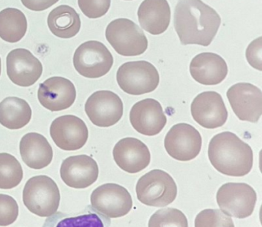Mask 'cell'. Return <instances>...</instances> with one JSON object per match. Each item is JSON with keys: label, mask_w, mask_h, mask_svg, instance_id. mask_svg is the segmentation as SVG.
Listing matches in <instances>:
<instances>
[{"label": "cell", "mask_w": 262, "mask_h": 227, "mask_svg": "<svg viewBox=\"0 0 262 227\" xmlns=\"http://www.w3.org/2000/svg\"><path fill=\"white\" fill-rule=\"evenodd\" d=\"M221 21L219 13L202 0H179L174 9V29L183 46H209Z\"/></svg>", "instance_id": "6da1fadb"}, {"label": "cell", "mask_w": 262, "mask_h": 227, "mask_svg": "<svg viewBox=\"0 0 262 227\" xmlns=\"http://www.w3.org/2000/svg\"><path fill=\"white\" fill-rule=\"evenodd\" d=\"M208 158L217 171L227 176H245L253 167L252 149L230 131L222 132L211 138Z\"/></svg>", "instance_id": "7a4b0ae2"}, {"label": "cell", "mask_w": 262, "mask_h": 227, "mask_svg": "<svg viewBox=\"0 0 262 227\" xmlns=\"http://www.w3.org/2000/svg\"><path fill=\"white\" fill-rule=\"evenodd\" d=\"M24 205L33 214L50 217L57 212L60 192L56 183L46 175L30 178L23 192Z\"/></svg>", "instance_id": "3957f363"}, {"label": "cell", "mask_w": 262, "mask_h": 227, "mask_svg": "<svg viewBox=\"0 0 262 227\" xmlns=\"http://www.w3.org/2000/svg\"><path fill=\"white\" fill-rule=\"evenodd\" d=\"M137 198L149 207H164L174 202L177 196V185L168 173L152 170L139 178L136 187Z\"/></svg>", "instance_id": "277c9868"}, {"label": "cell", "mask_w": 262, "mask_h": 227, "mask_svg": "<svg viewBox=\"0 0 262 227\" xmlns=\"http://www.w3.org/2000/svg\"><path fill=\"white\" fill-rule=\"evenodd\" d=\"M105 37L112 47L122 56H138L148 49V39L136 23L128 18H117L107 26Z\"/></svg>", "instance_id": "5b68a950"}, {"label": "cell", "mask_w": 262, "mask_h": 227, "mask_svg": "<svg viewBox=\"0 0 262 227\" xmlns=\"http://www.w3.org/2000/svg\"><path fill=\"white\" fill-rule=\"evenodd\" d=\"M116 80L125 93L141 95L156 90L160 78L159 72L151 63L136 61L122 64L118 69Z\"/></svg>", "instance_id": "8992f818"}, {"label": "cell", "mask_w": 262, "mask_h": 227, "mask_svg": "<svg viewBox=\"0 0 262 227\" xmlns=\"http://www.w3.org/2000/svg\"><path fill=\"white\" fill-rule=\"evenodd\" d=\"M114 59L108 48L99 41H85L76 49L73 64L78 73L88 78H99L108 73Z\"/></svg>", "instance_id": "52a82bcc"}, {"label": "cell", "mask_w": 262, "mask_h": 227, "mask_svg": "<svg viewBox=\"0 0 262 227\" xmlns=\"http://www.w3.org/2000/svg\"><path fill=\"white\" fill-rule=\"evenodd\" d=\"M216 198L217 205L225 214L245 219L254 212L257 193L245 183H227L219 189Z\"/></svg>", "instance_id": "ba28073f"}, {"label": "cell", "mask_w": 262, "mask_h": 227, "mask_svg": "<svg viewBox=\"0 0 262 227\" xmlns=\"http://www.w3.org/2000/svg\"><path fill=\"white\" fill-rule=\"evenodd\" d=\"M91 207L99 214L110 219L122 217L129 213L133 202L126 188L116 184H105L93 190Z\"/></svg>", "instance_id": "9c48e42d"}, {"label": "cell", "mask_w": 262, "mask_h": 227, "mask_svg": "<svg viewBox=\"0 0 262 227\" xmlns=\"http://www.w3.org/2000/svg\"><path fill=\"white\" fill-rule=\"evenodd\" d=\"M202 138L191 124H174L165 138V148L170 156L179 161L194 159L202 149Z\"/></svg>", "instance_id": "30bf717a"}, {"label": "cell", "mask_w": 262, "mask_h": 227, "mask_svg": "<svg viewBox=\"0 0 262 227\" xmlns=\"http://www.w3.org/2000/svg\"><path fill=\"white\" fill-rule=\"evenodd\" d=\"M85 110L93 124L108 127L122 118L123 103L119 95L111 90H98L87 99Z\"/></svg>", "instance_id": "8fae6325"}, {"label": "cell", "mask_w": 262, "mask_h": 227, "mask_svg": "<svg viewBox=\"0 0 262 227\" xmlns=\"http://www.w3.org/2000/svg\"><path fill=\"white\" fill-rule=\"evenodd\" d=\"M233 111L241 121L257 123L262 115V92L250 83H237L227 92Z\"/></svg>", "instance_id": "7c38bea8"}, {"label": "cell", "mask_w": 262, "mask_h": 227, "mask_svg": "<svg viewBox=\"0 0 262 227\" xmlns=\"http://www.w3.org/2000/svg\"><path fill=\"white\" fill-rule=\"evenodd\" d=\"M50 135L59 148L73 151L79 150L86 144L89 130L85 123L79 117L63 115L53 121Z\"/></svg>", "instance_id": "4fadbf2b"}, {"label": "cell", "mask_w": 262, "mask_h": 227, "mask_svg": "<svg viewBox=\"0 0 262 227\" xmlns=\"http://www.w3.org/2000/svg\"><path fill=\"white\" fill-rule=\"evenodd\" d=\"M191 114L194 121L207 129L222 127L228 119V113L223 98L216 92H205L193 100Z\"/></svg>", "instance_id": "5bb4252c"}, {"label": "cell", "mask_w": 262, "mask_h": 227, "mask_svg": "<svg viewBox=\"0 0 262 227\" xmlns=\"http://www.w3.org/2000/svg\"><path fill=\"white\" fill-rule=\"evenodd\" d=\"M42 71L41 61L27 49H13L7 55V75L16 85H33L40 78Z\"/></svg>", "instance_id": "9a60e30c"}, {"label": "cell", "mask_w": 262, "mask_h": 227, "mask_svg": "<svg viewBox=\"0 0 262 227\" xmlns=\"http://www.w3.org/2000/svg\"><path fill=\"white\" fill-rule=\"evenodd\" d=\"M129 120L133 128L145 136L159 134L167 123L162 105L152 98L136 103L130 110Z\"/></svg>", "instance_id": "2e32d148"}, {"label": "cell", "mask_w": 262, "mask_h": 227, "mask_svg": "<svg viewBox=\"0 0 262 227\" xmlns=\"http://www.w3.org/2000/svg\"><path fill=\"white\" fill-rule=\"evenodd\" d=\"M76 98V89L70 80L51 77L38 89L39 103L50 111H60L71 107Z\"/></svg>", "instance_id": "e0dca14e"}, {"label": "cell", "mask_w": 262, "mask_h": 227, "mask_svg": "<svg viewBox=\"0 0 262 227\" xmlns=\"http://www.w3.org/2000/svg\"><path fill=\"white\" fill-rule=\"evenodd\" d=\"M99 173L97 163L88 155L69 156L61 165V178L72 188L85 189L90 187L97 180Z\"/></svg>", "instance_id": "ac0fdd59"}, {"label": "cell", "mask_w": 262, "mask_h": 227, "mask_svg": "<svg viewBox=\"0 0 262 227\" xmlns=\"http://www.w3.org/2000/svg\"><path fill=\"white\" fill-rule=\"evenodd\" d=\"M115 162L124 171L137 173L146 168L151 161L148 147L134 138L121 139L113 148Z\"/></svg>", "instance_id": "d6986e66"}, {"label": "cell", "mask_w": 262, "mask_h": 227, "mask_svg": "<svg viewBox=\"0 0 262 227\" xmlns=\"http://www.w3.org/2000/svg\"><path fill=\"white\" fill-rule=\"evenodd\" d=\"M190 74L198 83L204 85H216L228 75V65L222 57L213 52H202L192 58Z\"/></svg>", "instance_id": "ffe728a7"}, {"label": "cell", "mask_w": 262, "mask_h": 227, "mask_svg": "<svg viewBox=\"0 0 262 227\" xmlns=\"http://www.w3.org/2000/svg\"><path fill=\"white\" fill-rule=\"evenodd\" d=\"M19 151L24 162L35 170L48 167L53 161V147L40 133L32 132L24 135L19 144Z\"/></svg>", "instance_id": "44dd1931"}, {"label": "cell", "mask_w": 262, "mask_h": 227, "mask_svg": "<svg viewBox=\"0 0 262 227\" xmlns=\"http://www.w3.org/2000/svg\"><path fill=\"white\" fill-rule=\"evenodd\" d=\"M141 27L153 35H161L168 29L171 9L167 0H144L138 10Z\"/></svg>", "instance_id": "7402d4cb"}, {"label": "cell", "mask_w": 262, "mask_h": 227, "mask_svg": "<svg viewBox=\"0 0 262 227\" xmlns=\"http://www.w3.org/2000/svg\"><path fill=\"white\" fill-rule=\"evenodd\" d=\"M49 29L53 35L61 38L76 36L81 29V19L78 12L71 6H57L49 14Z\"/></svg>", "instance_id": "603a6c76"}, {"label": "cell", "mask_w": 262, "mask_h": 227, "mask_svg": "<svg viewBox=\"0 0 262 227\" xmlns=\"http://www.w3.org/2000/svg\"><path fill=\"white\" fill-rule=\"evenodd\" d=\"M32 108L25 100L8 97L0 102V124L10 130H19L31 121Z\"/></svg>", "instance_id": "cb8c5ba5"}, {"label": "cell", "mask_w": 262, "mask_h": 227, "mask_svg": "<svg viewBox=\"0 0 262 227\" xmlns=\"http://www.w3.org/2000/svg\"><path fill=\"white\" fill-rule=\"evenodd\" d=\"M27 19L24 12L16 8L0 12V38L10 43L20 41L27 31Z\"/></svg>", "instance_id": "d4e9b609"}, {"label": "cell", "mask_w": 262, "mask_h": 227, "mask_svg": "<svg viewBox=\"0 0 262 227\" xmlns=\"http://www.w3.org/2000/svg\"><path fill=\"white\" fill-rule=\"evenodd\" d=\"M42 227H105V224L99 213L94 212L79 216L56 212L47 218Z\"/></svg>", "instance_id": "484cf974"}, {"label": "cell", "mask_w": 262, "mask_h": 227, "mask_svg": "<svg viewBox=\"0 0 262 227\" xmlns=\"http://www.w3.org/2000/svg\"><path fill=\"white\" fill-rule=\"evenodd\" d=\"M23 178L24 170L19 161L10 153H0V189L15 188Z\"/></svg>", "instance_id": "4316f807"}, {"label": "cell", "mask_w": 262, "mask_h": 227, "mask_svg": "<svg viewBox=\"0 0 262 227\" xmlns=\"http://www.w3.org/2000/svg\"><path fill=\"white\" fill-rule=\"evenodd\" d=\"M148 227H188V222L181 210L176 208L161 209L151 215Z\"/></svg>", "instance_id": "83f0119b"}, {"label": "cell", "mask_w": 262, "mask_h": 227, "mask_svg": "<svg viewBox=\"0 0 262 227\" xmlns=\"http://www.w3.org/2000/svg\"><path fill=\"white\" fill-rule=\"evenodd\" d=\"M194 227H234V224L222 210L206 209L196 216Z\"/></svg>", "instance_id": "f1b7e54d"}, {"label": "cell", "mask_w": 262, "mask_h": 227, "mask_svg": "<svg viewBox=\"0 0 262 227\" xmlns=\"http://www.w3.org/2000/svg\"><path fill=\"white\" fill-rule=\"evenodd\" d=\"M19 216V206L13 196L0 194V226L11 225Z\"/></svg>", "instance_id": "f546056e"}, {"label": "cell", "mask_w": 262, "mask_h": 227, "mask_svg": "<svg viewBox=\"0 0 262 227\" xmlns=\"http://www.w3.org/2000/svg\"><path fill=\"white\" fill-rule=\"evenodd\" d=\"M82 13L90 18H99L108 12L111 0H78Z\"/></svg>", "instance_id": "4dcf8cb0"}, {"label": "cell", "mask_w": 262, "mask_h": 227, "mask_svg": "<svg viewBox=\"0 0 262 227\" xmlns=\"http://www.w3.org/2000/svg\"><path fill=\"white\" fill-rule=\"evenodd\" d=\"M262 37L254 39L246 50V58L250 65L258 71L262 70Z\"/></svg>", "instance_id": "1f68e13d"}, {"label": "cell", "mask_w": 262, "mask_h": 227, "mask_svg": "<svg viewBox=\"0 0 262 227\" xmlns=\"http://www.w3.org/2000/svg\"><path fill=\"white\" fill-rule=\"evenodd\" d=\"M24 6L35 12L47 10L59 0H21Z\"/></svg>", "instance_id": "d6a6232c"}, {"label": "cell", "mask_w": 262, "mask_h": 227, "mask_svg": "<svg viewBox=\"0 0 262 227\" xmlns=\"http://www.w3.org/2000/svg\"><path fill=\"white\" fill-rule=\"evenodd\" d=\"M1 71H2V64H1V58H0V75H1Z\"/></svg>", "instance_id": "836d02e7"}, {"label": "cell", "mask_w": 262, "mask_h": 227, "mask_svg": "<svg viewBox=\"0 0 262 227\" xmlns=\"http://www.w3.org/2000/svg\"><path fill=\"white\" fill-rule=\"evenodd\" d=\"M126 1H131V0H126Z\"/></svg>", "instance_id": "e575fe53"}]
</instances>
